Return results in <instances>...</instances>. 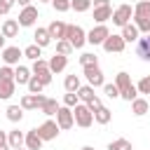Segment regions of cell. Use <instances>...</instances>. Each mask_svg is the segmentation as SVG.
Masks as SVG:
<instances>
[{
  "instance_id": "1",
  "label": "cell",
  "mask_w": 150,
  "mask_h": 150,
  "mask_svg": "<svg viewBox=\"0 0 150 150\" xmlns=\"http://www.w3.org/2000/svg\"><path fill=\"white\" fill-rule=\"evenodd\" d=\"M66 40L73 45V49H82L87 45V30L77 23H68L66 26Z\"/></svg>"
},
{
  "instance_id": "2",
  "label": "cell",
  "mask_w": 150,
  "mask_h": 150,
  "mask_svg": "<svg viewBox=\"0 0 150 150\" xmlns=\"http://www.w3.org/2000/svg\"><path fill=\"white\" fill-rule=\"evenodd\" d=\"M131 19H134V7H131V5H127V2L117 5V7L112 9V16H110L112 26H117V28H122V26L131 23Z\"/></svg>"
},
{
  "instance_id": "3",
  "label": "cell",
  "mask_w": 150,
  "mask_h": 150,
  "mask_svg": "<svg viewBox=\"0 0 150 150\" xmlns=\"http://www.w3.org/2000/svg\"><path fill=\"white\" fill-rule=\"evenodd\" d=\"M73 117H75V124H77L80 129H89V127L94 124V112H91L84 103H77V105L73 108Z\"/></svg>"
},
{
  "instance_id": "4",
  "label": "cell",
  "mask_w": 150,
  "mask_h": 150,
  "mask_svg": "<svg viewBox=\"0 0 150 150\" xmlns=\"http://www.w3.org/2000/svg\"><path fill=\"white\" fill-rule=\"evenodd\" d=\"M21 56H23V49H21V47H16V45H5V49L0 52L2 66H12V68H16V66H19Z\"/></svg>"
},
{
  "instance_id": "5",
  "label": "cell",
  "mask_w": 150,
  "mask_h": 150,
  "mask_svg": "<svg viewBox=\"0 0 150 150\" xmlns=\"http://www.w3.org/2000/svg\"><path fill=\"white\" fill-rule=\"evenodd\" d=\"M38 19H40V14H38V7H35V5L23 7V9L19 12V16H16L19 28H33V26L38 23Z\"/></svg>"
},
{
  "instance_id": "6",
  "label": "cell",
  "mask_w": 150,
  "mask_h": 150,
  "mask_svg": "<svg viewBox=\"0 0 150 150\" xmlns=\"http://www.w3.org/2000/svg\"><path fill=\"white\" fill-rule=\"evenodd\" d=\"M110 35V28H108V23H96L91 30H87V45H94V47H98V45H103V40Z\"/></svg>"
},
{
  "instance_id": "7",
  "label": "cell",
  "mask_w": 150,
  "mask_h": 150,
  "mask_svg": "<svg viewBox=\"0 0 150 150\" xmlns=\"http://www.w3.org/2000/svg\"><path fill=\"white\" fill-rule=\"evenodd\" d=\"M30 73L47 87V84H52V70H49V66H47V61L45 59H38V61H33V66H30Z\"/></svg>"
},
{
  "instance_id": "8",
  "label": "cell",
  "mask_w": 150,
  "mask_h": 150,
  "mask_svg": "<svg viewBox=\"0 0 150 150\" xmlns=\"http://www.w3.org/2000/svg\"><path fill=\"white\" fill-rule=\"evenodd\" d=\"M82 75L87 77V84L94 87V89L105 84V75H103L101 66H87V68H82Z\"/></svg>"
},
{
  "instance_id": "9",
  "label": "cell",
  "mask_w": 150,
  "mask_h": 150,
  "mask_svg": "<svg viewBox=\"0 0 150 150\" xmlns=\"http://www.w3.org/2000/svg\"><path fill=\"white\" fill-rule=\"evenodd\" d=\"M38 134H40V138H42V141H56V138H59V134H61V129H59L56 120L47 117V120L38 127Z\"/></svg>"
},
{
  "instance_id": "10",
  "label": "cell",
  "mask_w": 150,
  "mask_h": 150,
  "mask_svg": "<svg viewBox=\"0 0 150 150\" xmlns=\"http://www.w3.org/2000/svg\"><path fill=\"white\" fill-rule=\"evenodd\" d=\"M108 54H122L124 49H127V42L122 40V35L120 33H110L105 40H103V45H101Z\"/></svg>"
},
{
  "instance_id": "11",
  "label": "cell",
  "mask_w": 150,
  "mask_h": 150,
  "mask_svg": "<svg viewBox=\"0 0 150 150\" xmlns=\"http://www.w3.org/2000/svg\"><path fill=\"white\" fill-rule=\"evenodd\" d=\"M56 124H59V129L61 131H68V129H73L75 127V117H73V108H66V105H59V110H56Z\"/></svg>"
},
{
  "instance_id": "12",
  "label": "cell",
  "mask_w": 150,
  "mask_h": 150,
  "mask_svg": "<svg viewBox=\"0 0 150 150\" xmlns=\"http://www.w3.org/2000/svg\"><path fill=\"white\" fill-rule=\"evenodd\" d=\"M45 98H47V96H42V94H23L21 101H19V105H21L23 110H40V105H42Z\"/></svg>"
},
{
  "instance_id": "13",
  "label": "cell",
  "mask_w": 150,
  "mask_h": 150,
  "mask_svg": "<svg viewBox=\"0 0 150 150\" xmlns=\"http://www.w3.org/2000/svg\"><path fill=\"white\" fill-rule=\"evenodd\" d=\"M66 26L68 23H63L61 19H54L49 26H47V33H49V38H52V42H59V40H66Z\"/></svg>"
},
{
  "instance_id": "14",
  "label": "cell",
  "mask_w": 150,
  "mask_h": 150,
  "mask_svg": "<svg viewBox=\"0 0 150 150\" xmlns=\"http://www.w3.org/2000/svg\"><path fill=\"white\" fill-rule=\"evenodd\" d=\"M47 66H49L52 75H59V73H63V70L68 68V56H63V54H56V52H54V56H49V59H47Z\"/></svg>"
},
{
  "instance_id": "15",
  "label": "cell",
  "mask_w": 150,
  "mask_h": 150,
  "mask_svg": "<svg viewBox=\"0 0 150 150\" xmlns=\"http://www.w3.org/2000/svg\"><path fill=\"white\" fill-rule=\"evenodd\" d=\"M42 138H40V134H38V129H30V131H26V136H23V148L26 150H42Z\"/></svg>"
},
{
  "instance_id": "16",
  "label": "cell",
  "mask_w": 150,
  "mask_h": 150,
  "mask_svg": "<svg viewBox=\"0 0 150 150\" xmlns=\"http://www.w3.org/2000/svg\"><path fill=\"white\" fill-rule=\"evenodd\" d=\"M0 33H2L5 40L19 38V21H16V19H5V21L0 23Z\"/></svg>"
},
{
  "instance_id": "17",
  "label": "cell",
  "mask_w": 150,
  "mask_h": 150,
  "mask_svg": "<svg viewBox=\"0 0 150 150\" xmlns=\"http://www.w3.org/2000/svg\"><path fill=\"white\" fill-rule=\"evenodd\" d=\"M131 112H134L136 117L148 115V112H150V101H148L145 96H136V98L131 101Z\"/></svg>"
},
{
  "instance_id": "18",
  "label": "cell",
  "mask_w": 150,
  "mask_h": 150,
  "mask_svg": "<svg viewBox=\"0 0 150 150\" xmlns=\"http://www.w3.org/2000/svg\"><path fill=\"white\" fill-rule=\"evenodd\" d=\"M33 45H38L40 49H45V47H49V45H52V38H49L47 28H42V26H38V28H35V33H33Z\"/></svg>"
},
{
  "instance_id": "19",
  "label": "cell",
  "mask_w": 150,
  "mask_h": 150,
  "mask_svg": "<svg viewBox=\"0 0 150 150\" xmlns=\"http://www.w3.org/2000/svg\"><path fill=\"white\" fill-rule=\"evenodd\" d=\"M120 35H122V40L129 45V42H138V38H141V33H138V28L134 26V23H127V26H122L120 28Z\"/></svg>"
},
{
  "instance_id": "20",
  "label": "cell",
  "mask_w": 150,
  "mask_h": 150,
  "mask_svg": "<svg viewBox=\"0 0 150 150\" xmlns=\"http://www.w3.org/2000/svg\"><path fill=\"white\" fill-rule=\"evenodd\" d=\"M23 136L26 131H19V129H9L7 131V145L14 150V148H23Z\"/></svg>"
},
{
  "instance_id": "21",
  "label": "cell",
  "mask_w": 150,
  "mask_h": 150,
  "mask_svg": "<svg viewBox=\"0 0 150 150\" xmlns=\"http://www.w3.org/2000/svg\"><path fill=\"white\" fill-rule=\"evenodd\" d=\"M30 77H33V73H30L28 66H21V63H19V66L14 68V82H16V84H28Z\"/></svg>"
},
{
  "instance_id": "22",
  "label": "cell",
  "mask_w": 150,
  "mask_h": 150,
  "mask_svg": "<svg viewBox=\"0 0 150 150\" xmlns=\"http://www.w3.org/2000/svg\"><path fill=\"white\" fill-rule=\"evenodd\" d=\"M136 54H138L143 61H150V35L138 38V42H136Z\"/></svg>"
},
{
  "instance_id": "23",
  "label": "cell",
  "mask_w": 150,
  "mask_h": 150,
  "mask_svg": "<svg viewBox=\"0 0 150 150\" xmlns=\"http://www.w3.org/2000/svg\"><path fill=\"white\" fill-rule=\"evenodd\" d=\"M110 16H112V5L94 7V21L96 23H105V21H110Z\"/></svg>"
},
{
  "instance_id": "24",
  "label": "cell",
  "mask_w": 150,
  "mask_h": 150,
  "mask_svg": "<svg viewBox=\"0 0 150 150\" xmlns=\"http://www.w3.org/2000/svg\"><path fill=\"white\" fill-rule=\"evenodd\" d=\"M112 84H115V87L120 89V94H122V91H127L134 82H131V77H129V73H127V70H120V73L115 75V82H112Z\"/></svg>"
},
{
  "instance_id": "25",
  "label": "cell",
  "mask_w": 150,
  "mask_h": 150,
  "mask_svg": "<svg viewBox=\"0 0 150 150\" xmlns=\"http://www.w3.org/2000/svg\"><path fill=\"white\" fill-rule=\"evenodd\" d=\"M80 87H82V80H80V75H75V73H73V75H66V77H63V89H66V91L75 94Z\"/></svg>"
},
{
  "instance_id": "26",
  "label": "cell",
  "mask_w": 150,
  "mask_h": 150,
  "mask_svg": "<svg viewBox=\"0 0 150 150\" xmlns=\"http://www.w3.org/2000/svg\"><path fill=\"white\" fill-rule=\"evenodd\" d=\"M59 105H61V103H56V98H49V96H47V98L42 101V105H40V112L47 115V117H54L56 110H59Z\"/></svg>"
},
{
  "instance_id": "27",
  "label": "cell",
  "mask_w": 150,
  "mask_h": 150,
  "mask_svg": "<svg viewBox=\"0 0 150 150\" xmlns=\"http://www.w3.org/2000/svg\"><path fill=\"white\" fill-rule=\"evenodd\" d=\"M5 117H7L12 124H19V122L23 120V108H21V105H7Z\"/></svg>"
},
{
  "instance_id": "28",
  "label": "cell",
  "mask_w": 150,
  "mask_h": 150,
  "mask_svg": "<svg viewBox=\"0 0 150 150\" xmlns=\"http://www.w3.org/2000/svg\"><path fill=\"white\" fill-rule=\"evenodd\" d=\"M110 120H112V110L105 108V105H101V108L94 112V122H96V124H110Z\"/></svg>"
},
{
  "instance_id": "29",
  "label": "cell",
  "mask_w": 150,
  "mask_h": 150,
  "mask_svg": "<svg viewBox=\"0 0 150 150\" xmlns=\"http://www.w3.org/2000/svg\"><path fill=\"white\" fill-rule=\"evenodd\" d=\"M16 91V82L9 80V82H0V101H9Z\"/></svg>"
},
{
  "instance_id": "30",
  "label": "cell",
  "mask_w": 150,
  "mask_h": 150,
  "mask_svg": "<svg viewBox=\"0 0 150 150\" xmlns=\"http://www.w3.org/2000/svg\"><path fill=\"white\" fill-rule=\"evenodd\" d=\"M134 16L150 19V0H138V2L134 5Z\"/></svg>"
},
{
  "instance_id": "31",
  "label": "cell",
  "mask_w": 150,
  "mask_h": 150,
  "mask_svg": "<svg viewBox=\"0 0 150 150\" xmlns=\"http://www.w3.org/2000/svg\"><path fill=\"white\" fill-rule=\"evenodd\" d=\"M75 94H77L80 103H89V101H91V98L96 96V94H94V87H89V84H82V87H80V89H77Z\"/></svg>"
},
{
  "instance_id": "32",
  "label": "cell",
  "mask_w": 150,
  "mask_h": 150,
  "mask_svg": "<svg viewBox=\"0 0 150 150\" xmlns=\"http://www.w3.org/2000/svg\"><path fill=\"white\" fill-rule=\"evenodd\" d=\"M77 61H80L82 68H87V66H98V56H96L94 52H84V54H80Z\"/></svg>"
},
{
  "instance_id": "33",
  "label": "cell",
  "mask_w": 150,
  "mask_h": 150,
  "mask_svg": "<svg viewBox=\"0 0 150 150\" xmlns=\"http://www.w3.org/2000/svg\"><path fill=\"white\" fill-rule=\"evenodd\" d=\"M108 150H134V145L129 138H115L108 143Z\"/></svg>"
},
{
  "instance_id": "34",
  "label": "cell",
  "mask_w": 150,
  "mask_h": 150,
  "mask_svg": "<svg viewBox=\"0 0 150 150\" xmlns=\"http://www.w3.org/2000/svg\"><path fill=\"white\" fill-rule=\"evenodd\" d=\"M131 23L138 28V33H141V35H150V19H141V16H134V19H131Z\"/></svg>"
},
{
  "instance_id": "35",
  "label": "cell",
  "mask_w": 150,
  "mask_h": 150,
  "mask_svg": "<svg viewBox=\"0 0 150 150\" xmlns=\"http://www.w3.org/2000/svg\"><path fill=\"white\" fill-rule=\"evenodd\" d=\"M70 9L77 14H84L91 9V0H70Z\"/></svg>"
},
{
  "instance_id": "36",
  "label": "cell",
  "mask_w": 150,
  "mask_h": 150,
  "mask_svg": "<svg viewBox=\"0 0 150 150\" xmlns=\"http://www.w3.org/2000/svg\"><path fill=\"white\" fill-rule=\"evenodd\" d=\"M23 56L30 61H38V59H42V49L38 45H28V47H23Z\"/></svg>"
},
{
  "instance_id": "37",
  "label": "cell",
  "mask_w": 150,
  "mask_h": 150,
  "mask_svg": "<svg viewBox=\"0 0 150 150\" xmlns=\"http://www.w3.org/2000/svg\"><path fill=\"white\" fill-rule=\"evenodd\" d=\"M75 49H73V45L68 42V40H59L56 42V54H63V56H70Z\"/></svg>"
},
{
  "instance_id": "38",
  "label": "cell",
  "mask_w": 150,
  "mask_h": 150,
  "mask_svg": "<svg viewBox=\"0 0 150 150\" xmlns=\"http://www.w3.org/2000/svg\"><path fill=\"white\" fill-rule=\"evenodd\" d=\"M26 87H28V94H42V89H45V84H42L35 75L28 80V84H26Z\"/></svg>"
},
{
  "instance_id": "39",
  "label": "cell",
  "mask_w": 150,
  "mask_h": 150,
  "mask_svg": "<svg viewBox=\"0 0 150 150\" xmlns=\"http://www.w3.org/2000/svg\"><path fill=\"white\" fill-rule=\"evenodd\" d=\"M101 89H103V94H105L108 98H120V89H117V87H115L112 82H105V84H103Z\"/></svg>"
},
{
  "instance_id": "40",
  "label": "cell",
  "mask_w": 150,
  "mask_h": 150,
  "mask_svg": "<svg viewBox=\"0 0 150 150\" xmlns=\"http://www.w3.org/2000/svg\"><path fill=\"white\" fill-rule=\"evenodd\" d=\"M77 103H80L77 94H70V91H66V94H63V101H61V105H66V108H75Z\"/></svg>"
},
{
  "instance_id": "41",
  "label": "cell",
  "mask_w": 150,
  "mask_h": 150,
  "mask_svg": "<svg viewBox=\"0 0 150 150\" xmlns=\"http://www.w3.org/2000/svg\"><path fill=\"white\" fill-rule=\"evenodd\" d=\"M136 89H138V96H141V94H150V75H143V77L138 80Z\"/></svg>"
},
{
  "instance_id": "42",
  "label": "cell",
  "mask_w": 150,
  "mask_h": 150,
  "mask_svg": "<svg viewBox=\"0 0 150 150\" xmlns=\"http://www.w3.org/2000/svg\"><path fill=\"white\" fill-rule=\"evenodd\" d=\"M14 80V68L12 66H0V82H9Z\"/></svg>"
},
{
  "instance_id": "43",
  "label": "cell",
  "mask_w": 150,
  "mask_h": 150,
  "mask_svg": "<svg viewBox=\"0 0 150 150\" xmlns=\"http://www.w3.org/2000/svg\"><path fill=\"white\" fill-rule=\"evenodd\" d=\"M136 96H138V89H136V84H131L127 91H122V94H120V98H124V101H129V103H131Z\"/></svg>"
},
{
  "instance_id": "44",
  "label": "cell",
  "mask_w": 150,
  "mask_h": 150,
  "mask_svg": "<svg viewBox=\"0 0 150 150\" xmlns=\"http://www.w3.org/2000/svg\"><path fill=\"white\" fill-rule=\"evenodd\" d=\"M14 5H16V0H0V16H7Z\"/></svg>"
},
{
  "instance_id": "45",
  "label": "cell",
  "mask_w": 150,
  "mask_h": 150,
  "mask_svg": "<svg viewBox=\"0 0 150 150\" xmlns=\"http://www.w3.org/2000/svg\"><path fill=\"white\" fill-rule=\"evenodd\" d=\"M52 7L56 12H68L70 9V0H52Z\"/></svg>"
},
{
  "instance_id": "46",
  "label": "cell",
  "mask_w": 150,
  "mask_h": 150,
  "mask_svg": "<svg viewBox=\"0 0 150 150\" xmlns=\"http://www.w3.org/2000/svg\"><path fill=\"white\" fill-rule=\"evenodd\" d=\"M84 105H87V108H89V110H91V112H96V110H98V108H101V105H103V101H101V98H98V96H94V98H91V101H89V103H84Z\"/></svg>"
},
{
  "instance_id": "47",
  "label": "cell",
  "mask_w": 150,
  "mask_h": 150,
  "mask_svg": "<svg viewBox=\"0 0 150 150\" xmlns=\"http://www.w3.org/2000/svg\"><path fill=\"white\" fill-rule=\"evenodd\" d=\"M110 5V0H91V7H105Z\"/></svg>"
},
{
  "instance_id": "48",
  "label": "cell",
  "mask_w": 150,
  "mask_h": 150,
  "mask_svg": "<svg viewBox=\"0 0 150 150\" xmlns=\"http://www.w3.org/2000/svg\"><path fill=\"white\" fill-rule=\"evenodd\" d=\"M16 2H19V7H21V9H23V7H28V5H33V0H16Z\"/></svg>"
},
{
  "instance_id": "49",
  "label": "cell",
  "mask_w": 150,
  "mask_h": 150,
  "mask_svg": "<svg viewBox=\"0 0 150 150\" xmlns=\"http://www.w3.org/2000/svg\"><path fill=\"white\" fill-rule=\"evenodd\" d=\"M5 143H7V131L0 129V145H5Z\"/></svg>"
},
{
  "instance_id": "50",
  "label": "cell",
  "mask_w": 150,
  "mask_h": 150,
  "mask_svg": "<svg viewBox=\"0 0 150 150\" xmlns=\"http://www.w3.org/2000/svg\"><path fill=\"white\" fill-rule=\"evenodd\" d=\"M5 49V38H2V33H0V52Z\"/></svg>"
},
{
  "instance_id": "51",
  "label": "cell",
  "mask_w": 150,
  "mask_h": 150,
  "mask_svg": "<svg viewBox=\"0 0 150 150\" xmlns=\"http://www.w3.org/2000/svg\"><path fill=\"white\" fill-rule=\"evenodd\" d=\"M80 150H94V145H82Z\"/></svg>"
},
{
  "instance_id": "52",
  "label": "cell",
  "mask_w": 150,
  "mask_h": 150,
  "mask_svg": "<svg viewBox=\"0 0 150 150\" xmlns=\"http://www.w3.org/2000/svg\"><path fill=\"white\" fill-rule=\"evenodd\" d=\"M0 150H12V148H9L7 143H5V145H0Z\"/></svg>"
},
{
  "instance_id": "53",
  "label": "cell",
  "mask_w": 150,
  "mask_h": 150,
  "mask_svg": "<svg viewBox=\"0 0 150 150\" xmlns=\"http://www.w3.org/2000/svg\"><path fill=\"white\" fill-rule=\"evenodd\" d=\"M38 2H49V5H52V0H38Z\"/></svg>"
},
{
  "instance_id": "54",
  "label": "cell",
  "mask_w": 150,
  "mask_h": 150,
  "mask_svg": "<svg viewBox=\"0 0 150 150\" xmlns=\"http://www.w3.org/2000/svg\"><path fill=\"white\" fill-rule=\"evenodd\" d=\"M14 150H26V148H14Z\"/></svg>"
}]
</instances>
